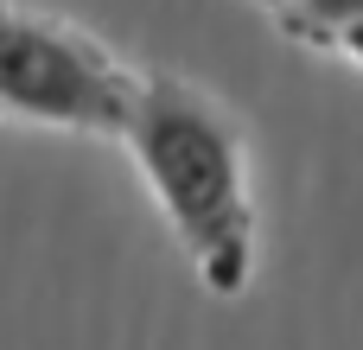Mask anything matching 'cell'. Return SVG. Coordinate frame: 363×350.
Wrapping results in <instances>:
<instances>
[{
	"label": "cell",
	"instance_id": "3957f363",
	"mask_svg": "<svg viewBox=\"0 0 363 350\" xmlns=\"http://www.w3.org/2000/svg\"><path fill=\"white\" fill-rule=\"evenodd\" d=\"M281 19L300 32V38H319V45H338V32H351L363 19V0H287Z\"/></svg>",
	"mask_w": 363,
	"mask_h": 350
},
{
	"label": "cell",
	"instance_id": "5b68a950",
	"mask_svg": "<svg viewBox=\"0 0 363 350\" xmlns=\"http://www.w3.org/2000/svg\"><path fill=\"white\" fill-rule=\"evenodd\" d=\"M262 6H274V13H281V6H287V0H262Z\"/></svg>",
	"mask_w": 363,
	"mask_h": 350
},
{
	"label": "cell",
	"instance_id": "7a4b0ae2",
	"mask_svg": "<svg viewBox=\"0 0 363 350\" xmlns=\"http://www.w3.org/2000/svg\"><path fill=\"white\" fill-rule=\"evenodd\" d=\"M140 83L77 26L0 0V115L45 128L121 134Z\"/></svg>",
	"mask_w": 363,
	"mask_h": 350
},
{
	"label": "cell",
	"instance_id": "6da1fadb",
	"mask_svg": "<svg viewBox=\"0 0 363 350\" xmlns=\"http://www.w3.org/2000/svg\"><path fill=\"white\" fill-rule=\"evenodd\" d=\"M121 140L147 191L160 198L166 223L179 230L198 281L211 293H242L255 268V204H249V166L230 115L204 89L179 77H153L140 83Z\"/></svg>",
	"mask_w": 363,
	"mask_h": 350
},
{
	"label": "cell",
	"instance_id": "277c9868",
	"mask_svg": "<svg viewBox=\"0 0 363 350\" xmlns=\"http://www.w3.org/2000/svg\"><path fill=\"white\" fill-rule=\"evenodd\" d=\"M338 51H345L351 64H363V19L351 26V32H338Z\"/></svg>",
	"mask_w": 363,
	"mask_h": 350
}]
</instances>
